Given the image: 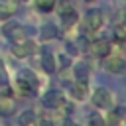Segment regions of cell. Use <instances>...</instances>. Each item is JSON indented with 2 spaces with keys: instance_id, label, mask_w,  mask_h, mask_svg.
Masks as SVG:
<instances>
[{
  "instance_id": "cell-1",
  "label": "cell",
  "mask_w": 126,
  "mask_h": 126,
  "mask_svg": "<svg viewBox=\"0 0 126 126\" xmlns=\"http://www.w3.org/2000/svg\"><path fill=\"white\" fill-rule=\"evenodd\" d=\"M93 104L98 108H110L112 106V93L104 87H98L93 94Z\"/></svg>"
},
{
  "instance_id": "cell-2",
  "label": "cell",
  "mask_w": 126,
  "mask_h": 126,
  "mask_svg": "<svg viewBox=\"0 0 126 126\" xmlns=\"http://www.w3.org/2000/svg\"><path fill=\"white\" fill-rule=\"evenodd\" d=\"M35 51V43L30 41V39H20V41H14V47H12V53L16 57H30L32 53Z\"/></svg>"
},
{
  "instance_id": "cell-3",
  "label": "cell",
  "mask_w": 126,
  "mask_h": 126,
  "mask_svg": "<svg viewBox=\"0 0 126 126\" xmlns=\"http://www.w3.org/2000/svg\"><path fill=\"white\" fill-rule=\"evenodd\" d=\"M2 33L8 37V39H12V41H20V39H24V28L20 26V24H16V22H10V24H6L4 28H2Z\"/></svg>"
},
{
  "instance_id": "cell-4",
  "label": "cell",
  "mask_w": 126,
  "mask_h": 126,
  "mask_svg": "<svg viewBox=\"0 0 126 126\" xmlns=\"http://www.w3.org/2000/svg\"><path fill=\"white\" fill-rule=\"evenodd\" d=\"M89 49L96 55V57H106L110 53V41L106 37H100V39H94L93 43H89Z\"/></svg>"
},
{
  "instance_id": "cell-5",
  "label": "cell",
  "mask_w": 126,
  "mask_h": 126,
  "mask_svg": "<svg viewBox=\"0 0 126 126\" xmlns=\"http://www.w3.org/2000/svg\"><path fill=\"white\" fill-rule=\"evenodd\" d=\"M102 67L108 71V73H124L126 71V61L122 59V57H106L104 59V63H102Z\"/></svg>"
},
{
  "instance_id": "cell-6",
  "label": "cell",
  "mask_w": 126,
  "mask_h": 126,
  "mask_svg": "<svg viewBox=\"0 0 126 126\" xmlns=\"http://www.w3.org/2000/svg\"><path fill=\"white\" fill-rule=\"evenodd\" d=\"M102 22H104V16L100 10H91L87 14V28L89 32H98L102 28Z\"/></svg>"
},
{
  "instance_id": "cell-7",
  "label": "cell",
  "mask_w": 126,
  "mask_h": 126,
  "mask_svg": "<svg viewBox=\"0 0 126 126\" xmlns=\"http://www.w3.org/2000/svg\"><path fill=\"white\" fill-rule=\"evenodd\" d=\"M63 104H65V96L59 91H51L43 96V106H47V108H59Z\"/></svg>"
},
{
  "instance_id": "cell-8",
  "label": "cell",
  "mask_w": 126,
  "mask_h": 126,
  "mask_svg": "<svg viewBox=\"0 0 126 126\" xmlns=\"http://www.w3.org/2000/svg\"><path fill=\"white\" fill-rule=\"evenodd\" d=\"M16 110V102L10 94H0V114L4 116H10L12 112Z\"/></svg>"
},
{
  "instance_id": "cell-9",
  "label": "cell",
  "mask_w": 126,
  "mask_h": 126,
  "mask_svg": "<svg viewBox=\"0 0 126 126\" xmlns=\"http://www.w3.org/2000/svg\"><path fill=\"white\" fill-rule=\"evenodd\" d=\"M71 93L77 100H85L87 94H89V87H87V81H77L73 87H71Z\"/></svg>"
},
{
  "instance_id": "cell-10",
  "label": "cell",
  "mask_w": 126,
  "mask_h": 126,
  "mask_svg": "<svg viewBox=\"0 0 126 126\" xmlns=\"http://www.w3.org/2000/svg\"><path fill=\"white\" fill-rule=\"evenodd\" d=\"M41 67H43L45 73H53L55 71V59H53V55L49 51H43V55H41Z\"/></svg>"
},
{
  "instance_id": "cell-11",
  "label": "cell",
  "mask_w": 126,
  "mask_h": 126,
  "mask_svg": "<svg viewBox=\"0 0 126 126\" xmlns=\"http://www.w3.org/2000/svg\"><path fill=\"white\" fill-rule=\"evenodd\" d=\"M89 73H91V69H89V65L85 61H81V63L75 65V77H77V81H87Z\"/></svg>"
},
{
  "instance_id": "cell-12",
  "label": "cell",
  "mask_w": 126,
  "mask_h": 126,
  "mask_svg": "<svg viewBox=\"0 0 126 126\" xmlns=\"http://www.w3.org/2000/svg\"><path fill=\"white\" fill-rule=\"evenodd\" d=\"M14 12H16L14 2H2L0 4V20H8L10 16H14Z\"/></svg>"
},
{
  "instance_id": "cell-13",
  "label": "cell",
  "mask_w": 126,
  "mask_h": 126,
  "mask_svg": "<svg viewBox=\"0 0 126 126\" xmlns=\"http://www.w3.org/2000/svg\"><path fill=\"white\" fill-rule=\"evenodd\" d=\"M16 91H18L22 96H28V94H32V93L35 91V87L30 85V83H26L24 79H18V83H16Z\"/></svg>"
},
{
  "instance_id": "cell-14",
  "label": "cell",
  "mask_w": 126,
  "mask_h": 126,
  "mask_svg": "<svg viewBox=\"0 0 126 126\" xmlns=\"http://www.w3.org/2000/svg\"><path fill=\"white\" fill-rule=\"evenodd\" d=\"M33 120H35V112H33V110H24V112L18 116V124H20V126H30Z\"/></svg>"
},
{
  "instance_id": "cell-15",
  "label": "cell",
  "mask_w": 126,
  "mask_h": 126,
  "mask_svg": "<svg viewBox=\"0 0 126 126\" xmlns=\"http://www.w3.org/2000/svg\"><path fill=\"white\" fill-rule=\"evenodd\" d=\"M53 37H57V30H55V26H53V24H45V26L41 28V39L49 41V39H53Z\"/></svg>"
},
{
  "instance_id": "cell-16",
  "label": "cell",
  "mask_w": 126,
  "mask_h": 126,
  "mask_svg": "<svg viewBox=\"0 0 126 126\" xmlns=\"http://www.w3.org/2000/svg\"><path fill=\"white\" fill-rule=\"evenodd\" d=\"M20 79H24L26 83H30V85H33V87L37 89V77H35V73H33V71L24 69V71H22V75H20Z\"/></svg>"
},
{
  "instance_id": "cell-17",
  "label": "cell",
  "mask_w": 126,
  "mask_h": 126,
  "mask_svg": "<svg viewBox=\"0 0 126 126\" xmlns=\"http://www.w3.org/2000/svg\"><path fill=\"white\" fill-rule=\"evenodd\" d=\"M57 0H35V6L41 10V12H51L55 8Z\"/></svg>"
},
{
  "instance_id": "cell-18",
  "label": "cell",
  "mask_w": 126,
  "mask_h": 126,
  "mask_svg": "<svg viewBox=\"0 0 126 126\" xmlns=\"http://www.w3.org/2000/svg\"><path fill=\"white\" fill-rule=\"evenodd\" d=\"M61 18H63V26H73V24L77 22V14H75V10H71V12L63 14Z\"/></svg>"
},
{
  "instance_id": "cell-19",
  "label": "cell",
  "mask_w": 126,
  "mask_h": 126,
  "mask_svg": "<svg viewBox=\"0 0 126 126\" xmlns=\"http://www.w3.org/2000/svg\"><path fill=\"white\" fill-rule=\"evenodd\" d=\"M73 10V6H71V2L69 0H61V4H59V14L63 16V14H67V12H71Z\"/></svg>"
},
{
  "instance_id": "cell-20",
  "label": "cell",
  "mask_w": 126,
  "mask_h": 126,
  "mask_svg": "<svg viewBox=\"0 0 126 126\" xmlns=\"http://www.w3.org/2000/svg\"><path fill=\"white\" fill-rule=\"evenodd\" d=\"M89 126H104V120L98 116V114H93L89 118Z\"/></svg>"
},
{
  "instance_id": "cell-21",
  "label": "cell",
  "mask_w": 126,
  "mask_h": 126,
  "mask_svg": "<svg viewBox=\"0 0 126 126\" xmlns=\"http://www.w3.org/2000/svg\"><path fill=\"white\" fill-rule=\"evenodd\" d=\"M77 45H79V49H81V51H87V49H89V39H87L85 35H81V37H79V41H77Z\"/></svg>"
},
{
  "instance_id": "cell-22",
  "label": "cell",
  "mask_w": 126,
  "mask_h": 126,
  "mask_svg": "<svg viewBox=\"0 0 126 126\" xmlns=\"http://www.w3.org/2000/svg\"><path fill=\"white\" fill-rule=\"evenodd\" d=\"M118 118H120V114H118V112H110V116H108V124H110V126H116Z\"/></svg>"
},
{
  "instance_id": "cell-23",
  "label": "cell",
  "mask_w": 126,
  "mask_h": 126,
  "mask_svg": "<svg viewBox=\"0 0 126 126\" xmlns=\"http://www.w3.org/2000/svg\"><path fill=\"white\" fill-rule=\"evenodd\" d=\"M67 53H69V55H75V53H77V47H75L71 41L67 43Z\"/></svg>"
},
{
  "instance_id": "cell-24",
  "label": "cell",
  "mask_w": 126,
  "mask_h": 126,
  "mask_svg": "<svg viewBox=\"0 0 126 126\" xmlns=\"http://www.w3.org/2000/svg\"><path fill=\"white\" fill-rule=\"evenodd\" d=\"M6 71H4V67H2V61H0V83H6Z\"/></svg>"
},
{
  "instance_id": "cell-25",
  "label": "cell",
  "mask_w": 126,
  "mask_h": 126,
  "mask_svg": "<svg viewBox=\"0 0 126 126\" xmlns=\"http://www.w3.org/2000/svg\"><path fill=\"white\" fill-rule=\"evenodd\" d=\"M39 126H53V120H49V118H41V120H39Z\"/></svg>"
},
{
  "instance_id": "cell-26",
  "label": "cell",
  "mask_w": 126,
  "mask_h": 126,
  "mask_svg": "<svg viewBox=\"0 0 126 126\" xmlns=\"http://www.w3.org/2000/svg\"><path fill=\"white\" fill-rule=\"evenodd\" d=\"M59 61H61V65H63V67H67V65H69V57H67V55H61V57H59Z\"/></svg>"
},
{
  "instance_id": "cell-27",
  "label": "cell",
  "mask_w": 126,
  "mask_h": 126,
  "mask_svg": "<svg viewBox=\"0 0 126 126\" xmlns=\"http://www.w3.org/2000/svg\"><path fill=\"white\" fill-rule=\"evenodd\" d=\"M63 126H79V124H77V122H73L71 118H65V120H63Z\"/></svg>"
},
{
  "instance_id": "cell-28",
  "label": "cell",
  "mask_w": 126,
  "mask_h": 126,
  "mask_svg": "<svg viewBox=\"0 0 126 126\" xmlns=\"http://www.w3.org/2000/svg\"><path fill=\"white\" fill-rule=\"evenodd\" d=\"M85 2H89V4H91V2H94V0H85Z\"/></svg>"
},
{
  "instance_id": "cell-29",
  "label": "cell",
  "mask_w": 126,
  "mask_h": 126,
  "mask_svg": "<svg viewBox=\"0 0 126 126\" xmlns=\"http://www.w3.org/2000/svg\"><path fill=\"white\" fill-rule=\"evenodd\" d=\"M122 126H126V118H124V122H122Z\"/></svg>"
},
{
  "instance_id": "cell-30",
  "label": "cell",
  "mask_w": 126,
  "mask_h": 126,
  "mask_svg": "<svg viewBox=\"0 0 126 126\" xmlns=\"http://www.w3.org/2000/svg\"><path fill=\"white\" fill-rule=\"evenodd\" d=\"M22 2H28V0H22Z\"/></svg>"
}]
</instances>
